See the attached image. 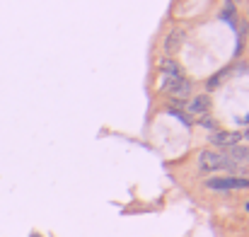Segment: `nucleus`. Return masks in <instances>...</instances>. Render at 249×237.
Returning <instances> with one entry per match:
<instances>
[{
	"mask_svg": "<svg viewBox=\"0 0 249 237\" xmlns=\"http://www.w3.org/2000/svg\"><path fill=\"white\" fill-rule=\"evenodd\" d=\"M198 169H201V172H218V169H228V172H232V177H237V174L242 172V167H240V164L230 162L228 155L215 153V150H203V153L198 155Z\"/></svg>",
	"mask_w": 249,
	"mask_h": 237,
	"instance_id": "1",
	"label": "nucleus"
},
{
	"mask_svg": "<svg viewBox=\"0 0 249 237\" xmlns=\"http://www.w3.org/2000/svg\"><path fill=\"white\" fill-rule=\"evenodd\" d=\"M206 189L211 191H232V189H249V179L247 177H213L206 179Z\"/></svg>",
	"mask_w": 249,
	"mask_h": 237,
	"instance_id": "2",
	"label": "nucleus"
},
{
	"mask_svg": "<svg viewBox=\"0 0 249 237\" xmlns=\"http://www.w3.org/2000/svg\"><path fill=\"white\" fill-rule=\"evenodd\" d=\"M162 92L174 97L177 102H181V99H186L191 94V82L186 78H165L162 80Z\"/></svg>",
	"mask_w": 249,
	"mask_h": 237,
	"instance_id": "3",
	"label": "nucleus"
},
{
	"mask_svg": "<svg viewBox=\"0 0 249 237\" xmlns=\"http://www.w3.org/2000/svg\"><path fill=\"white\" fill-rule=\"evenodd\" d=\"M240 141H242V133H237V131H218V133L211 136V143L220 146V148H232Z\"/></svg>",
	"mask_w": 249,
	"mask_h": 237,
	"instance_id": "4",
	"label": "nucleus"
},
{
	"mask_svg": "<svg viewBox=\"0 0 249 237\" xmlns=\"http://www.w3.org/2000/svg\"><path fill=\"white\" fill-rule=\"evenodd\" d=\"M186 41V29H181V27H177V29H172L169 32V36L165 39V54H177L179 49H181V44Z\"/></svg>",
	"mask_w": 249,
	"mask_h": 237,
	"instance_id": "5",
	"label": "nucleus"
},
{
	"mask_svg": "<svg viewBox=\"0 0 249 237\" xmlns=\"http://www.w3.org/2000/svg\"><path fill=\"white\" fill-rule=\"evenodd\" d=\"M228 160L230 162H235V164H240V167H245L249 164V148L247 146H232V148H228Z\"/></svg>",
	"mask_w": 249,
	"mask_h": 237,
	"instance_id": "6",
	"label": "nucleus"
},
{
	"mask_svg": "<svg viewBox=\"0 0 249 237\" xmlns=\"http://www.w3.org/2000/svg\"><path fill=\"white\" fill-rule=\"evenodd\" d=\"M208 107H211V99L206 97V94H196L189 104H186V109H189V114H206L208 111Z\"/></svg>",
	"mask_w": 249,
	"mask_h": 237,
	"instance_id": "7",
	"label": "nucleus"
},
{
	"mask_svg": "<svg viewBox=\"0 0 249 237\" xmlns=\"http://www.w3.org/2000/svg\"><path fill=\"white\" fill-rule=\"evenodd\" d=\"M160 71L165 73V78H184L181 66H179L177 61H172V58H165V61L160 63Z\"/></svg>",
	"mask_w": 249,
	"mask_h": 237,
	"instance_id": "8",
	"label": "nucleus"
},
{
	"mask_svg": "<svg viewBox=\"0 0 249 237\" xmlns=\"http://www.w3.org/2000/svg\"><path fill=\"white\" fill-rule=\"evenodd\" d=\"M220 17H223L230 27H235V5H232V0H228V2H225V7H223Z\"/></svg>",
	"mask_w": 249,
	"mask_h": 237,
	"instance_id": "9",
	"label": "nucleus"
},
{
	"mask_svg": "<svg viewBox=\"0 0 249 237\" xmlns=\"http://www.w3.org/2000/svg\"><path fill=\"white\" fill-rule=\"evenodd\" d=\"M201 126H203V128H213L215 124H213V119H201Z\"/></svg>",
	"mask_w": 249,
	"mask_h": 237,
	"instance_id": "10",
	"label": "nucleus"
},
{
	"mask_svg": "<svg viewBox=\"0 0 249 237\" xmlns=\"http://www.w3.org/2000/svg\"><path fill=\"white\" fill-rule=\"evenodd\" d=\"M242 138H245V141H249V128L245 131V133H242Z\"/></svg>",
	"mask_w": 249,
	"mask_h": 237,
	"instance_id": "11",
	"label": "nucleus"
}]
</instances>
